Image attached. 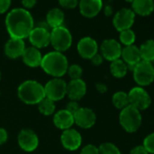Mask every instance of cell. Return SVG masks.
Masks as SVG:
<instances>
[{
    "mask_svg": "<svg viewBox=\"0 0 154 154\" xmlns=\"http://www.w3.org/2000/svg\"><path fill=\"white\" fill-rule=\"evenodd\" d=\"M90 60L92 61L93 64H94V65H100V64H102V63H103V57L102 56V54H99L97 53V54H96L95 55H94Z\"/></svg>",
    "mask_w": 154,
    "mask_h": 154,
    "instance_id": "obj_37",
    "label": "cell"
},
{
    "mask_svg": "<svg viewBox=\"0 0 154 154\" xmlns=\"http://www.w3.org/2000/svg\"><path fill=\"white\" fill-rule=\"evenodd\" d=\"M54 125L61 130L70 129L74 123L73 115L64 110H60L54 116Z\"/></svg>",
    "mask_w": 154,
    "mask_h": 154,
    "instance_id": "obj_21",
    "label": "cell"
},
{
    "mask_svg": "<svg viewBox=\"0 0 154 154\" xmlns=\"http://www.w3.org/2000/svg\"><path fill=\"white\" fill-rule=\"evenodd\" d=\"M8 131L4 128H0V145L4 144L8 140Z\"/></svg>",
    "mask_w": 154,
    "mask_h": 154,
    "instance_id": "obj_38",
    "label": "cell"
},
{
    "mask_svg": "<svg viewBox=\"0 0 154 154\" xmlns=\"http://www.w3.org/2000/svg\"><path fill=\"white\" fill-rule=\"evenodd\" d=\"M67 72L72 80H77L81 79V76L83 74V69L78 64H72L68 66Z\"/></svg>",
    "mask_w": 154,
    "mask_h": 154,
    "instance_id": "obj_30",
    "label": "cell"
},
{
    "mask_svg": "<svg viewBox=\"0 0 154 154\" xmlns=\"http://www.w3.org/2000/svg\"><path fill=\"white\" fill-rule=\"evenodd\" d=\"M120 124L127 132H135L141 124L140 111L131 105H128L121 111L119 116Z\"/></svg>",
    "mask_w": 154,
    "mask_h": 154,
    "instance_id": "obj_4",
    "label": "cell"
},
{
    "mask_svg": "<svg viewBox=\"0 0 154 154\" xmlns=\"http://www.w3.org/2000/svg\"><path fill=\"white\" fill-rule=\"evenodd\" d=\"M22 58L24 63L29 66V67H37L41 65V62H42V54L40 53V51L34 47H26L22 54Z\"/></svg>",
    "mask_w": 154,
    "mask_h": 154,
    "instance_id": "obj_20",
    "label": "cell"
},
{
    "mask_svg": "<svg viewBox=\"0 0 154 154\" xmlns=\"http://www.w3.org/2000/svg\"><path fill=\"white\" fill-rule=\"evenodd\" d=\"M18 144L25 151H34L39 144L38 136L35 131L29 129L22 130L18 134Z\"/></svg>",
    "mask_w": 154,
    "mask_h": 154,
    "instance_id": "obj_11",
    "label": "cell"
},
{
    "mask_svg": "<svg viewBox=\"0 0 154 154\" xmlns=\"http://www.w3.org/2000/svg\"><path fill=\"white\" fill-rule=\"evenodd\" d=\"M135 13L128 8H122L118 11L113 17L114 27L122 32L126 29H131V26L134 23Z\"/></svg>",
    "mask_w": 154,
    "mask_h": 154,
    "instance_id": "obj_9",
    "label": "cell"
},
{
    "mask_svg": "<svg viewBox=\"0 0 154 154\" xmlns=\"http://www.w3.org/2000/svg\"><path fill=\"white\" fill-rule=\"evenodd\" d=\"M99 154H121L119 148L111 142H105L98 148Z\"/></svg>",
    "mask_w": 154,
    "mask_h": 154,
    "instance_id": "obj_29",
    "label": "cell"
},
{
    "mask_svg": "<svg viewBox=\"0 0 154 154\" xmlns=\"http://www.w3.org/2000/svg\"><path fill=\"white\" fill-rule=\"evenodd\" d=\"M139 50L141 60L149 63L154 61V40H147L140 45Z\"/></svg>",
    "mask_w": 154,
    "mask_h": 154,
    "instance_id": "obj_24",
    "label": "cell"
},
{
    "mask_svg": "<svg viewBox=\"0 0 154 154\" xmlns=\"http://www.w3.org/2000/svg\"><path fill=\"white\" fill-rule=\"evenodd\" d=\"M17 94L23 103L30 105L38 104L45 97V87L34 80L22 83L17 89Z\"/></svg>",
    "mask_w": 154,
    "mask_h": 154,
    "instance_id": "obj_3",
    "label": "cell"
},
{
    "mask_svg": "<svg viewBox=\"0 0 154 154\" xmlns=\"http://www.w3.org/2000/svg\"><path fill=\"white\" fill-rule=\"evenodd\" d=\"M143 147L146 149L148 153L154 154V132L145 137L143 141Z\"/></svg>",
    "mask_w": 154,
    "mask_h": 154,
    "instance_id": "obj_31",
    "label": "cell"
},
{
    "mask_svg": "<svg viewBox=\"0 0 154 154\" xmlns=\"http://www.w3.org/2000/svg\"><path fill=\"white\" fill-rule=\"evenodd\" d=\"M125 1H127V2H130V3H132L134 0H125Z\"/></svg>",
    "mask_w": 154,
    "mask_h": 154,
    "instance_id": "obj_42",
    "label": "cell"
},
{
    "mask_svg": "<svg viewBox=\"0 0 154 154\" xmlns=\"http://www.w3.org/2000/svg\"><path fill=\"white\" fill-rule=\"evenodd\" d=\"M40 66L47 74L54 78H60L67 72L69 65L68 60L63 53L54 51L43 56Z\"/></svg>",
    "mask_w": 154,
    "mask_h": 154,
    "instance_id": "obj_2",
    "label": "cell"
},
{
    "mask_svg": "<svg viewBox=\"0 0 154 154\" xmlns=\"http://www.w3.org/2000/svg\"><path fill=\"white\" fill-rule=\"evenodd\" d=\"M121 56L122 57V61L127 64L128 68H130L131 70H132L134 66L141 60L140 50L134 45H128L122 48Z\"/></svg>",
    "mask_w": 154,
    "mask_h": 154,
    "instance_id": "obj_17",
    "label": "cell"
},
{
    "mask_svg": "<svg viewBox=\"0 0 154 154\" xmlns=\"http://www.w3.org/2000/svg\"><path fill=\"white\" fill-rule=\"evenodd\" d=\"M133 12L140 16H148L154 10L153 0H134L132 2Z\"/></svg>",
    "mask_w": 154,
    "mask_h": 154,
    "instance_id": "obj_22",
    "label": "cell"
},
{
    "mask_svg": "<svg viewBox=\"0 0 154 154\" xmlns=\"http://www.w3.org/2000/svg\"><path fill=\"white\" fill-rule=\"evenodd\" d=\"M129 104L135 107L139 111L146 110L151 103L149 94L140 86L132 88L128 94Z\"/></svg>",
    "mask_w": 154,
    "mask_h": 154,
    "instance_id": "obj_8",
    "label": "cell"
},
{
    "mask_svg": "<svg viewBox=\"0 0 154 154\" xmlns=\"http://www.w3.org/2000/svg\"><path fill=\"white\" fill-rule=\"evenodd\" d=\"M59 3L65 8H73L78 5V0H59Z\"/></svg>",
    "mask_w": 154,
    "mask_h": 154,
    "instance_id": "obj_34",
    "label": "cell"
},
{
    "mask_svg": "<svg viewBox=\"0 0 154 154\" xmlns=\"http://www.w3.org/2000/svg\"><path fill=\"white\" fill-rule=\"evenodd\" d=\"M38 110L39 112L45 115V116H49L52 115L54 111H55V104L54 102H53L52 100L45 97L39 103H38Z\"/></svg>",
    "mask_w": 154,
    "mask_h": 154,
    "instance_id": "obj_26",
    "label": "cell"
},
{
    "mask_svg": "<svg viewBox=\"0 0 154 154\" xmlns=\"http://www.w3.org/2000/svg\"><path fill=\"white\" fill-rule=\"evenodd\" d=\"M25 49L26 45L23 39L10 38L5 45V54L11 59H17L22 56Z\"/></svg>",
    "mask_w": 154,
    "mask_h": 154,
    "instance_id": "obj_18",
    "label": "cell"
},
{
    "mask_svg": "<svg viewBox=\"0 0 154 154\" xmlns=\"http://www.w3.org/2000/svg\"><path fill=\"white\" fill-rule=\"evenodd\" d=\"M122 46L119 42L114 39H106L101 45L102 56L108 61L120 59L122 54Z\"/></svg>",
    "mask_w": 154,
    "mask_h": 154,
    "instance_id": "obj_12",
    "label": "cell"
},
{
    "mask_svg": "<svg viewBox=\"0 0 154 154\" xmlns=\"http://www.w3.org/2000/svg\"><path fill=\"white\" fill-rule=\"evenodd\" d=\"M0 79H1V72H0Z\"/></svg>",
    "mask_w": 154,
    "mask_h": 154,
    "instance_id": "obj_43",
    "label": "cell"
},
{
    "mask_svg": "<svg viewBox=\"0 0 154 154\" xmlns=\"http://www.w3.org/2000/svg\"><path fill=\"white\" fill-rule=\"evenodd\" d=\"M63 20H64L63 12L57 8H52L51 10L48 11V13L46 15L47 25L50 27H52V29L58 27V26H61L63 23Z\"/></svg>",
    "mask_w": 154,
    "mask_h": 154,
    "instance_id": "obj_23",
    "label": "cell"
},
{
    "mask_svg": "<svg viewBox=\"0 0 154 154\" xmlns=\"http://www.w3.org/2000/svg\"><path fill=\"white\" fill-rule=\"evenodd\" d=\"M61 142L68 150H76L82 145V135L74 129L64 130L61 135Z\"/></svg>",
    "mask_w": 154,
    "mask_h": 154,
    "instance_id": "obj_13",
    "label": "cell"
},
{
    "mask_svg": "<svg viewBox=\"0 0 154 154\" xmlns=\"http://www.w3.org/2000/svg\"><path fill=\"white\" fill-rule=\"evenodd\" d=\"M86 84L82 79L72 80L67 84L66 94L71 101H79L86 94Z\"/></svg>",
    "mask_w": 154,
    "mask_h": 154,
    "instance_id": "obj_16",
    "label": "cell"
},
{
    "mask_svg": "<svg viewBox=\"0 0 154 154\" xmlns=\"http://www.w3.org/2000/svg\"><path fill=\"white\" fill-rule=\"evenodd\" d=\"M6 26L11 38L24 39L28 37L34 28V19L25 8H15L6 17Z\"/></svg>",
    "mask_w": 154,
    "mask_h": 154,
    "instance_id": "obj_1",
    "label": "cell"
},
{
    "mask_svg": "<svg viewBox=\"0 0 154 154\" xmlns=\"http://www.w3.org/2000/svg\"><path fill=\"white\" fill-rule=\"evenodd\" d=\"M104 11H105V15L106 16H110L112 14V8L110 6H107L105 8V10Z\"/></svg>",
    "mask_w": 154,
    "mask_h": 154,
    "instance_id": "obj_41",
    "label": "cell"
},
{
    "mask_svg": "<svg viewBox=\"0 0 154 154\" xmlns=\"http://www.w3.org/2000/svg\"><path fill=\"white\" fill-rule=\"evenodd\" d=\"M28 38L34 47L37 49L45 47L50 44V32L45 27H34L29 34Z\"/></svg>",
    "mask_w": 154,
    "mask_h": 154,
    "instance_id": "obj_14",
    "label": "cell"
},
{
    "mask_svg": "<svg viewBox=\"0 0 154 154\" xmlns=\"http://www.w3.org/2000/svg\"><path fill=\"white\" fill-rule=\"evenodd\" d=\"M80 154H99V150L98 148L95 147L94 145L88 144L82 149Z\"/></svg>",
    "mask_w": 154,
    "mask_h": 154,
    "instance_id": "obj_32",
    "label": "cell"
},
{
    "mask_svg": "<svg viewBox=\"0 0 154 154\" xmlns=\"http://www.w3.org/2000/svg\"><path fill=\"white\" fill-rule=\"evenodd\" d=\"M79 109H80V106H79L78 103H77L76 101H70V102L67 103L66 108H65V110H66L67 112H69L70 113H72V115H74L75 112H76L77 111H78Z\"/></svg>",
    "mask_w": 154,
    "mask_h": 154,
    "instance_id": "obj_33",
    "label": "cell"
},
{
    "mask_svg": "<svg viewBox=\"0 0 154 154\" xmlns=\"http://www.w3.org/2000/svg\"><path fill=\"white\" fill-rule=\"evenodd\" d=\"M103 8L102 0H80L79 8L83 16L94 17L101 11Z\"/></svg>",
    "mask_w": 154,
    "mask_h": 154,
    "instance_id": "obj_19",
    "label": "cell"
},
{
    "mask_svg": "<svg viewBox=\"0 0 154 154\" xmlns=\"http://www.w3.org/2000/svg\"><path fill=\"white\" fill-rule=\"evenodd\" d=\"M133 79L140 86L149 85L154 81V66L151 63L140 60L132 69Z\"/></svg>",
    "mask_w": 154,
    "mask_h": 154,
    "instance_id": "obj_5",
    "label": "cell"
},
{
    "mask_svg": "<svg viewBox=\"0 0 154 154\" xmlns=\"http://www.w3.org/2000/svg\"><path fill=\"white\" fill-rule=\"evenodd\" d=\"M130 154H149L146 149L143 147V145H139L134 147L131 151Z\"/></svg>",
    "mask_w": 154,
    "mask_h": 154,
    "instance_id": "obj_36",
    "label": "cell"
},
{
    "mask_svg": "<svg viewBox=\"0 0 154 154\" xmlns=\"http://www.w3.org/2000/svg\"><path fill=\"white\" fill-rule=\"evenodd\" d=\"M44 87L45 97L53 102L60 101L66 95L67 84L61 78H54L50 80Z\"/></svg>",
    "mask_w": 154,
    "mask_h": 154,
    "instance_id": "obj_7",
    "label": "cell"
},
{
    "mask_svg": "<svg viewBox=\"0 0 154 154\" xmlns=\"http://www.w3.org/2000/svg\"><path fill=\"white\" fill-rule=\"evenodd\" d=\"M110 70L114 77H116V78H122L127 73L128 66L122 60L117 59L112 62Z\"/></svg>",
    "mask_w": 154,
    "mask_h": 154,
    "instance_id": "obj_25",
    "label": "cell"
},
{
    "mask_svg": "<svg viewBox=\"0 0 154 154\" xmlns=\"http://www.w3.org/2000/svg\"><path fill=\"white\" fill-rule=\"evenodd\" d=\"M135 34L131 29H126L121 32L120 34V40L122 44H123L125 46L131 45L135 42Z\"/></svg>",
    "mask_w": 154,
    "mask_h": 154,
    "instance_id": "obj_28",
    "label": "cell"
},
{
    "mask_svg": "<svg viewBox=\"0 0 154 154\" xmlns=\"http://www.w3.org/2000/svg\"><path fill=\"white\" fill-rule=\"evenodd\" d=\"M112 103L113 105L120 110L124 109L129 105L128 94L124 92H117L112 96Z\"/></svg>",
    "mask_w": 154,
    "mask_h": 154,
    "instance_id": "obj_27",
    "label": "cell"
},
{
    "mask_svg": "<svg viewBox=\"0 0 154 154\" xmlns=\"http://www.w3.org/2000/svg\"><path fill=\"white\" fill-rule=\"evenodd\" d=\"M72 41V38L70 31L63 26L53 28L50 32V44L57 52L62 53L69 49Z\"/></svg>",
    "mask_w": 154,
    "mask_h": 154,
    "instance_id": "obj_6",
    "label": "cell"
},
{
    "mask_svg": "<svg viewBox=\"0 0 154 154\" xmlns=\"http://www.w3.org/2000/svg\"><path fill=\"white\" fill-rule=\"evenodd\" d=\"M11 5V0H0V14L5 13Z\"/></svg>",
    "mask_w": 154,
    "mask_h": 154,
    "instance_id": "obj_35",
    "label": "cell"
},
{
    "mask_svg": "<svg viewBox=\"0 0 154 154\" xmlns=\"http://www.w3.org/2000/svg\"><path fill=\"white\" fill-rule=\"evenodd\" d=\"M77 51L83 58L91 59L98 52L97 42L92 37H84L77 44Z\"/></svg>",
    "mask_w": 154,
    "mask_h": 154,
    "instance_id": "obj_15",
    "label": "cell"
},
{
    "mask_svg": "<svg viewBox=\"0 0 154 154\" xmlns=\"http://www.w3.org/2000/svg\"><path fill=\"white\" fill-rule=\"evenodd\" d=\"M74 123L83 129H89L95 124L96 114L95 112L86 107H80V109L73 115Z\"/></svg>",
    "mask_w": 154,
    "mask_h": 154,
    "instance_id": "obj_10",
    "label": "cell"
},
{
    "mask_svg": "<svg viewBox=\"0 0 154 154\" xmlns=\"http://www.w3.org/2000/svg\"><path fill=\"white\" fill-rule=\"evenodd\" d=\"M22 4L25 8H31L36 4V0H22Z\"/></svg>",
    "mask_w": 154,
    "mask_h": 154,
    "instance_id": "obj_39",
    "label": "cell"
},
{
    "mask_svg": "<svg viewBox=\"0 0 154 154\" xmlns=\"http://www.w3.org/2000/svg\"><path fill=\"white\" fill-rule=\"evenodd\" d=\"M96 89L99 93L101 94H104L107 92V86L103 84H97L96 85Z\"/></svg>",
    "mask_w": 154,
    "mask_h": 154,
    "instance_id": "obj_40",
    "label": "cell"
}]
</instances>
